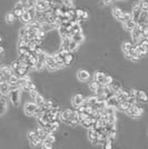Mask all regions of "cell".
<instances>
[{
	"label": "cell",
	"mask_w": 148,
	"mask_h": 149,
	"mask_svg": "<svg viewBox=\"0 0 148 149\" xmlns=\"http://www.w3.org/2000/svg\"><path fill=\"white\" fill-rule=\"evenodd\" d=\"M19 66H20L19 61H18V60H16V61H14V62L11 64V66H10V67H11V69L14 71L16 69H17V68H18V67H19Z\"/></svg>",
	"instance_id": "9f6ffc18"
},
{
	"label": "cell",
	"mask_w": 148,
	"mask_h": 149,
	"mask_svg": "<svg viewBox=\"0 0 148 149\" xmlns=\"http://www.w3.org/2000/svg\"><path fill=\"white\" fill-rule=\"evenodd\" d=\"M36 35H37V37H39V38H42V39H43V38H45V36H46V31H45V30H42V29L40 28V29H38V30H37V34H36Z\"/></svg>",
	"instance_id": "f5cc1de1"
},
{
	"label": "cell",
	"mask_w": 148,
	"mask_h": 149,
	"mask_svg": "<svg viewBox=\"0 0 148 149\" xmlns=\"http://www.w3.org/2000/svg\"><path fill=\"white\" fill-rule=\"evenodd\" d=\"M14 73H16L18 77H23V76H26V75L28 73V69L25 68V67H22V66H19V67L14 70Z\"/></svg>",
	"instance_id": "2e32d148"
},
{
	"label": "cell",
	"mask_w": 148,
	"mask_h": 149,
	"mask_svg": "<svg viewBox=\"0 0 148 149\" xmlns=\"http://www.w3.org/2000/svg\"><path fill=\"white\" fill-rule=\"evenodd\" d=\"M106 102H107V106L114 107V108H116V109L119 106V101H118L117 97H116V93H114L113 96H110L109 98H107Z\"/></svg>",
	"instance_id": "ba28073f"
},
{
	"label": "cell",
	"mask_w": 148,
	"mask_h": 149,
	"mask_svg": "<svg viewBox=\"0 0 148 149\" xmlns=\"http://www.w3.org/2000/svg\"><path fill=\"white\" fill-rule=\"evenodd\" d=\"M30 78H29L28 75H26V76H23V77H19V80H18V85L20 86V87H23V86L26 85L27 82H28Z\"/></svg>",
	"instance_id": "836d02e7"
},
{
	"label": "cell",
	"mask_w": 148,
	"mask_h": 149,
	"mask_svg": "<svg viewBox=\"0 0 148 149\" xmlns=\"http://www.w3.org/2000/svg\"><path fill=\"white\" fill-rule=\"evenodd\" d=\"M99 84L98 81H96V80H92V82L89 84V89L92 90V91H94V92H96V90L98 89V87H99Z\"/></svg>",
	"instance_id": "74e56055"
},
{
	"label": "cell",
	"mask_w": 148,
	"mask_h": 149,
	"mask_svg": "<svg viewBox=\"0 0 148 149\" xmlns=\"http://www.w3.org/2000/svg\"><path fill=\"white\" fill-rule=\"evenodd\" d=\"M41 145H42V147H43L45 149H51V148H52V145H54V144L48 142V141H45V140H43Z\"/></svg>",
	"instance_id": "db71d44e"
},
{
	"label": "cell",
	"mask_w": 148,
	"mask_h": 149,
	"mask_svg": "<svg viewBox=\"0 0 148 149\" xmlns=\"http://www.w3.org/2000/svg\"><path fill=\"white\" fill-rule=\"evenodd\" d=\"M29 95H30V98H31V99L35 100L36 97H37L39 93H38V91H37V89H35V90H30V91H29Z\"/></svg>",
	"instance_id": "11a10c76"
},
{
	"label": "cell",
	"mask_w": 148,
	"mask_h": 149,
	"mask_svg": "<svg viewBox=\"0 0 148 149\" xmlns=\"http://www.w3.org/2000/svg\"><path fill=\"white\" fill-rule=\"evenodd\" d=\"M59 36L61 38H66V37H69V30L63 27V26H59ZM70 38V37H69Z\"/></svg>",
	"instance_id": "484cf974"
},
{
	"label": "cell",
	"mask_w": 148,
	"mask_h": 149,
	"mask_svg": "<svg viewBox=\"0 0 148 149\" xmlns=\"http://www.w3.org/2000/svg\"><path fill=\"white\" fill-rule=\"evenodd\" d=\"M1 41H2V38H1V37H0V43H1Z\"/></svg>",
	"instance_id": "e7e4bbea"
},
{
	"label": "cell",
	"mask_w": 148,
	"mask_h": 149,
	"mask_svg": "<svg viewBox=\"0 0 148 149\" xmlns=\"http://www.w3.org/2000/svg\"><path fill=\"white\" fill-rule=\"evenodd\" d=\"M35 102L37 104V105H38V106H41L42 104L45 102V99H43V97H42L41 95H38V96L36 97Z\"/></svg>",
	"instance_id": "bcb514c9"
},
{
	"label": "cell",
	"mask_w": 148,
	"mask_h": 149,
	"mask_svg": "<svg viewBox=\"0 0 148 149\" xmlns=\"http://www.w3.org/2000/svg\"><path fill=\"white\" fill-rule=\"evenodd\" d=\"M117 1H119V0H117Z\"/></svg>",
	"instance_id": "03108f58"
},
{
	"label": "cell",
	"mask_w": 148,
	"mask_h": 149,
	"mask_svg": "<svg viewBox=\"0 0 148 149\" xmlns=\"http://www.w3.org/2000/svg\"><path fill=\"white\" fill-rule=\"evenodd\" d=\"M70 32L72 34V36L76 35V34H80V32H81V25H79V23H76V22H74V23L71 25Z\"/></svg>",
	"instance_id": "7402d4cb"
},
{
	"label": "cell",
	"mask_w": 148,
	"mask_h": 149,
	"mask_svg": "<svg viewBox=\"0 0 148 149\" xmlns=\"http://www.w3.org/2000/svg\"><path fill=\"white\" fill-rule=\"evenodd\" d=\"M45 67L50 71H55L57 69H59V66L57 65V62L55 61V58L54 56H47L46 60H45Z\"/></svg>",
	"instance_id": "3957f363"
},
{
	"label": "cell",
	"mask_w": 148,
	"mask_h": 149,
	"mask_svg": "<svg viewBox=\"0 0 148 149\" xmlns=\"http://www.w3.org/2000/svg\"><path fill=\"white\" fill-rule=\"evenodd\" d=\"M107 122H108V124H116V114L108 115V117H107Z\"/></svg>",
	"instance_id": "7dc6e473"
},
{
	"label": "cell",
	"mask_w": 148,
	"mask_h": 149,
	"mask_svg": "<svg viewBox=\"0 0 148 149\" xmlns=\"http://www.w3.org/2000/svg\"><path fill=\"white\" fill-rule=\"evenodd\" d=\"M41 144H42V140L39 138V137H37V138H35V139L30 140V145H31V146H34V147L39 146V145H41Z\"/></svg>",
	"instance_id": "7bdbcfd3"
},
{
	"label": "cell",
	"mask_w": 148,
	"mask_h": 149,
	"mask_svg": "<svg viewBox=\"0 0 148 149\" xmlns=\"http://www.w3.org/2000/svg\"><path fill=\"white\" fill-rule=\"evenodd\" d=\"M18 80H19V77L16 75V73H12V75H10L7 79V82L9 85H18Z\"/></svg>",
	"instance_id": "44dd1931"
},
{
	"label": "cell",
	"mask_w": 148,
	"mask_h": 149,
	"mask_svg": "<svg viewBox=\"0 0 148 149\" xmlns=\"http://www.w3.org/2000/svg\"><path fill=\"white\" fill-rule=\"evenodd\" d=\"M85 101V97L81 95V93H77L76 96H74L72 98V105L74 107H78L79 105H81Z\"/></svg>",
	"instance_id": "7c38bea8"
},
{
	"label": "cell",
	"mask_w": 148,
	"mask_h": 149,
	"mask_svg": "<svg viewBox=\"0 0 148 149\" xmlns=\"http://www.w3.org/2000/svg\"><path fill=\"white\" fill-rule=\"evenodd\" d=\"M141 11H142V10L140 9L139 3H135L134 7H133V10H131V18H133L137 23H138V18H139V16H140Z\"/></svg>",
	"instance_id": "5b68a950"
},
{
	"label": "cell",
	"mask_w": 148,
	"mask_h": 149,
	"mask_svg": "<svg viewBox=\"0 0 148 149\" xmlns=\"http://www.w3.org/2000/svg\"><path fill=\"white\" fill-rule=\"evenodd\" d=\"M112 12H113V14L116 17V18H119L120 16L123 14V12H124V11H123L119 7H113V9H112Z\"/></svg>",
	"instance_id": "8d00e7d4"
},
{
	"label": "cell",
	"mask_w": 148,
	"mask_h": 149,
	"mask_svg": "<svg viewBox=\"0 0 148 149\" xmlns=\"http://www.w3.org/2000/svg\"><path fill=\"white\" fill-rule=\"evenodd\" d=\"M8 96H9V98L11 100L12 105L14 106H18L19 102H20V88L10 90V92L8 93Z\"/></svg>",
	"instance_id": "7a4b0ae2"
},
{
	"label": "cell",
	"mask_w": 148,
	"mask_h": 149,
	"mask_svg": "<svg viewBox=\"0 0 148 149\" xmlns=\"http://www.w3.org/2000/svg\"><path fill=\"white\" fill-rule=\"evenodd\" d=\"M109 87H110V89L113 90L114 93H116V92H118L119 90H121V84L118 82V81H114L112 84H109Z\"/></svg>",
	"instance_id": "ac0fdd59"
},
{
	"label": "cell",
	"mask_w": 148,
	"mask_h": 149,
	"mask_svg": "<svg viewBox=\"0 0 148 149\" xmlns=\"http://www.w3.org/2000/svg\"><path fill=\"white\" fill-rule=\"evenodd\" d=\"M48 55L46 54V52H43V51H41L40 54H38L37 55V59H38V61H40V62H43L45 64V60H46V57H47Z\"/></svg>",
	"instance_id": "60d3db41"
},
{
	"label": "cell",
	"mask_w": 148,
	"mask_h": 149,
	"mask_svg": "<svg viewBox=\"0 0 148 149\" xmlns=\"http://www.w3.org/2000/svg\"><path fill=\"white\" fill-rule=\"evenodd\" d=\"M0 92H1L2 96H7L8 93L10 92V85L8 84L7 81L6 82H2L0 85Z\"/></svg>",
	"instance_id": "5bb4252c"
},
{
	"label": "cell",
	"mask_w": 148,
	"mask_h": 149,
	"mask_svg": "<svg viewBox=\"0 0 148 149\" xmlns=\"http://www.w3.org/2000/svg\"><path fill=\"white\" fill-rule=\"evenodd\" d=\"M71 39H72L74 41H76V43H81L85 40V36L83 35V32H80V34H76V35H74Z\"/></svg>",
	"instance_id": "4dcf8cb0"
},
{
	"label": "cell",
	"mask_w": 148,
	"mask_h": 149,
	"mask_svg": "<svg viewBox=\"0 0 148 149\" xmlns=\"http://www.w3.org/2000/svg\"><path fill=\"white\" fill-rule=\"evenodd\" d=\"M136 100H137V102L147 104V102H148V96L146 95V92H145V91L136 90Z\"/></svg>",
	"instance_id": "8992f818"
},
{
	"label": "cell",
	"mask_w": 148,
	"mask_h": 149,
	"mask_svg": "<svg viewBox=\"0 0 148 149\" xmlns=\"http://www.w3.org/2000/svg\"><path fill=\"white\" fill-rule=\"evenodd\" d=\"M126 114L128 115L129 117H131V118H137V117L142 116V114H144V109H142L141 107L138 106L137 102H136V104L131 105V106L127 109Z\"/></svg>",
	"instance_id": "6da1fadb"
},
{
	"label": "cell",
	"mask_w": 148,
	"mask_h": 149,
	"mask_svg": "<svg viewBox=\"0 0 148 149\" xmlns=\"http://www.w3.org/2000/svg\"><path fill=\"white\" fill-rule=\"evenodd\" d=\"M12 12H14V17H16V19H20L22 14L25 12V10L23 9H19V8H14V10H12Z\"/></svg>",
	"instance_id": "e575fe53"
},
{
	"label": "cell",
	"mask_w": 148,
	"mask_h": 149,
	"mask_svg": "<svg viewBox=\"0 0 148 149\" xmlns=\"http://www.w3.org/2000/svg\"><path fill=\"white\" fill-rule=\"evenodd\" d=\"M78 122H79V120H78V113L76 111V110H72L70 118H69L68 120L66 121V124H67L68 126H71V127H75V126L77 125Z\"/></svg>",
	"instance_id": "52a82bcc"
},
{
	"label": "cell",
	"mask_w": 148,
	"mask_h": 149,
	"mask_svg": "<svg viewBox=\"0 0 148 149\" xmlns=\"http://www.w3.org/2000/svg\"><path fill=\"white\" fill-rule=\"evenodd\" d=\"M54 58H55V61L57 62V65L59 66V68L65 67V66H63V56H60V55L57 52L56 55H54Z\"/></svg>",
	"instance_id": "f546056e"
},
{
	"label": "cell",
	"mask_w": 148,
	"mask_h": 149,
	"mask_svg": "<svg viewBox=\"0 0 148 149\" xmlns=\"http://www.w3.org/2000/svg\"><path fill=\"white\" fill-rule=\"evenodd\" d=\"M131 37H133V40L135 41V43H137L139 41V39L141 38V35H140V32L137 30V28L131 30Z\"/></svg>",
	"instance_id": "4316f807"
},
{
	"label": "cell",
	"mask_w": 148,
	"mask_h": 149,
	"mask_svg": "<svg viewBox=\"0 0 148 149\" xmlns=\"http://www.w3.org/2000/svg\"><path fill=\"white\" fill-rule=\"evenodd\" d=\"M130 106H131V105H130L128 101H124V102H120L119 106H118V108H117V109H118L119 111H124V113H126V110Z\"/></svg>",
	"instance_id": "1f68e13d"
},
{
	"label": "cell",
	"mask_w": 148,
	"mask_h": 149,
	"mask_svg": "<svg viewBox=\"0 0 148 149\" xmlns=\"http://www.w3.org/2000/svg\"><path fill=\"white\" fill-rule=\"evenodd\" d=\"M37 137H38V136H37V133H36V130H35V131L32 130V131H29V133H28L29 141H30V140H32V139H35V138H37Z\"/></svg>",
	"instance_id": "816d5d0a"
},
{
	"label": "cell",
	"mask_w": 148,
	"mask_h": 149,
	"mask_svg": "<svg viewBox=\"0 0 148 149\" xmlns=\"http://www.w3.org/2000/svg\"><path fill=\"white\" fill-rule=\"evenodd\" d=\"M104 6H105V3H104V0H100V1H99V7L103 8Z\"/></svg>",
	"instance_id": "6125c7cd"
},
{
	"label": "cell",
	"mask_w": 148,
	"mask_h": 149,
	"mask_svg": "<svg viewBox=\"0 0 148 149\" xmlns=\"http://www.w3.org/2000/svg\"><path fill=\"white\" fill-rule=\"evenodd\" d=\"M0 70H1V72H2L5 76H7V77H9L10 75H12V73L14 72V71L11 69V67H10V66H1Z\"/></svg>",
	"instance_id": "d6986e66"
},
{
	"label": "cell",
	"mask_w": 148,
	"mask_h": 149,
	"mask_svg": "<svg viewBox=\"0 0 148 149\" xmlns=\"http://www.w3.org/2000/svg\"><path fill=\"white\" fill-rule=\"evenodd\" d=\"M6 110H7V98L6 96H2L0 98V116L5 114Z\"/></svg>",
	"instance_id": "4fadbf2b"
},
{
	"label": "cell",
	"mask_w": 148,
	"mask_h": 149,
	"mask_svg": "<svg viewBox=\"0 0 148 149\" xmlns=\"http://www.w3.org/2000/svg\"><path fill=\"white\" fill-rule=\"evenodd\" d=\"M89 77H90V73L87 70H79L78 72V79L80 81H86L89 79Z\"/></svg>",
	"instance_id": "9a60e30c"
},
{
	"label": "cell",
	"mask_w": 148,
	"mask_h": 149,
	"mask_svg": "<svg viewBox=\"0 0 148 149\" xmlns=\"http://www.w3.org/2000/svg\"><path fill=\"white\" fill-rule=\"evenodd\" d=\"M148 21V11H141L138 18V23H146Z\"/></svg>",
	"instance_id": "83f0119b"
},
{
	"label": "cell",
	"mask_w": 148,
	"mask_h": 149,
	"mask_svg": "<svg viewBox=\"0 0 148 149\" xmlns=\"http://www.w3.org/2000/svg\"><path fill=\"white\" fill-rule=\"evenodd\" d=\"M74 59H75L74 55L71 52H68L67 56L63 58V66H70L72 64V61H74Z\"/></svg>",
	"instance_id": "ffe728a7"
},
{
	"label": "cell",
	"mask_w": 148,
	"mask_h": 149,
	"mask_svg": "<svg viewBox=\"0 0 148 149\" xmlns=\"http://www.w3.org/2000/svg\"><path fill=\"white\" fill-rule=\"evenodd\" d=\"M124 23V28L128 30V31H131V30H134L136 28V26H137V22L135 21L134 19L131 18V19H128L126 20L125 22H123Z\"/></svg>",
	"instance_id": "8fae6325"
},
{
	"label": "cell",
	"mask_w": 148,
	"mask_h": 149,
	"mask_svg": "<svg viewBox=\"0 0 148 149\" xmlns=\"http://www.w3.org/2000/svg\"><path fill=\"white\" fill-rule=\"evenodd\" d=\"M20 20L22 23H26V25H27V23H29V22L32 20V18L30 17V14H29L27 11H25V12L22 14V16H21Z\"/></svg>",
	"instance_id": "f1b7e54d"
},
{
	"label": "cell",
	"mask_w": 148,
	"mask_h": 149,
	"mask_svg": "<svg viewBox=\"0 0 148 149\" xmlns=\"http://www.w3.org/2000/svg\"><path fill=\"white\" fill-rule=\"evenodd\" d=\"M142 56H140L139 54H137V52H135L134 55H133V58H131V60H134V61H138L139 59H141Z\"/></svg>",
	"instance_id": "6f0895ef"
},
{
	"label": "cell",
	"mask_w": 148,
	"mask_h": 149,
	"mask_svg": "<svg viewBox=\"0 0 148 149\" xmlns=\"http://www.w3.org/2000/svg\"><path fill=\"white\" fill-rule=\"evenodd\" d=\"M88 18H89V14H88V12H87L86 10H84V12H83V16H81V20L86 21Z\"/></svg>",
	"instance_id": "94428289"
},
{
	"label": "cell",
	"mask_w": 148,
	"mask_h": 149,
	"mask_svg": "<svg viewBox=\"0 0 148 149\" xmlns=\"http://www.w3.org/2000/svg\"><path fill=\"white\" fill-rule=\"evenodd\" d=\"M112 82H113V77H110V76H106L104 85H109V84H112Z\"/></svg>",
	"instance_id": "680465c9"
},
{
	"label": "cell",
	"mask_w": 148,
	"mask_h": 149,
	"mask_svg": "<svg viewBox=\"0 0 148 149\" xmlns=\"http://www.w3.org/2000/svg\"><path fill=\"white\" fill-rule=\"evenodd\" d=\"M105 78H106V75L104 72H101V71H98L96 75H95V80L96 81H98L99 84H103L104 85V82H105Z\"/></svg>",
	"instance_id": "d4e9b609"
},
{
	"label": "cell",
	"mask_w": 148,
	"mask_h": 149,
	"mask_svg": "<svg viewBox=\"0 0 148 149\" xmlns=\"http://www.w3.org/2000/svg\"><path fill=\"white\" fill-rule=\"evenodd\" d=\"M123 50H124V52H127V51H130V50L134 48V45L131 43H129V41H126V43H123Z\"/></svg>",
	"instance_id": "d590c367"
},
{
	"label": "cell",
	"mask_w": 148,
	"mask_h": 149,
	"mask_svg": "<svg viewBox=\"0 0 148 149\" xmlns=\"http://www.w3.org/2000/svg\"><path fill=\"white\" fill-rule=\"evenodd\" d=\"M71 113H72V110H71V109H68V108H67V109H63V110H61V111H60V115H59L60 120L63 121V122L66 124V121L70 118Z\"/></svg>",
	"instance_id": "9c48e42d"
},
{
	"label": "cell",
	"mask_w": 148,
	"mask_h": 149,
	"mask_svg": "<svg viewBox=\"0 0 148 149\" xmlns=\"http://www.w3.org/2000/svg\"><path fill=\"white\" fill-rule=\"evenodd\" d=\"M18 54H19V56H25V55H28V54H29L28 47H18Z\"/></svg>",
	"instance_id": "ab89813d"
},
{
	"label": "cell",
	"mask_w": 148,
	"mask_h": 149,
	"mask_svg": "<svg viewBox=\"0 0 148 149\" xmlns=\"http://www.w3.org/2000/svg\"><path fill=\"white\" fill-rule=\"evenodd\" d=\"M116 97H117V99L119 101V104L120 102H124V101H127V99H128L129 92L125 91V90H119L118 92H116Z\"/></svg>",
	"instance_id": "30bf717a"
},
{
	"label": "cell",
	"mask_w": 148,
	"mask_h": 149,
	"mask_svg": "<svg viewBox=\"0 0 148 149\" xmlns=\"http://www.w3.org/2000/svg\"><path fill=\"white\" fill-rule=\"evenodd\" d=\"M3 52H5V49H3V47H1V46H0V56H1Z\"/></svg>",
	"instance_id": "be15d7a7"
},
{
	"label": "cell",
	"mask_w": 148,
	"mask_h": 149,
	"mask_svg": "<svg viewBox=\"0 0 148 149\" xmlns=\"http://www.w3.org/2000/svg\"><path fill=\"white\" fill-rule=\"evenodd\" d=\"M78 46H79V43H76V41H74V40L71 39L70 43H69V51L72 52V51H75V50H77Z\"/></svg>",
	"instance_id": "b9f144b4"
},
{
	"label": "cell",
	"mask_w": 148,
	"mask_h": 149,
	"mask_svg": "<svg viewBox=\"0 0 148 149\" xmlns=\"http://www.w3.org/2000/svg\"><path fill=\"white\" fill-rule=\"evenodd\" d=\"M86 101L89 104V105H92V106H95L96 104H97V97L96 96H94V97H89V98H87Z\"/></svg>",
	"instance_id": "f6af8a7d"
},
{
	"label": "cell",
	"mask_w": 148,
	"mask_h": 149,
	"mask_svg": "<svg viewBox=\"0 0 148 149\" xmlns=\"http://www.w3.org/2000/svg\"><path fill=\"white\" fill-rule=\"evenodd\" d=\"M83 12H84V10H83V9H76V17H77V18H80V19H81V16H83Z\"/></svg>",
	"instance_id": "91938a15"
},
{
	"label": "cell",
	"mask_w": 148,
	"mask_h": 149,
	"mask_svg": "<svg viewBox=\"0 0 148 149\" xmlns=\"http://www.w3.org/2000/svg\"><path fill=\"white\" fill-rule=\"evenodd\" d=\"M43 68H45V64H43V62H40V61H37V64L35 65L36 70L40 71V70H42Z\"/></svg>",
	"instance_id": "f907efd6"
},
{
	"label": "cell",
	"mask_w": 148,
	"mask_h": 149,
	"mask_svg": "<svg viewBox=\"0 0 148 149\" xmlns=\"http://www.w3.org/2000/svg\"><path fill=\"white\" fill-rule=\"evenodd\" d=\"M38 105L36 102H27L25 105V113L28 116H34L36 113V110L38 109Z\"/></svg>",
	"instance_id": "277c9868"
},
{
	"label": "cell",
	"mask_w": 148,
	"mask_h": 149,
	"mask_svg": "<svg viewBox=\"0 0 148 149\" xmlns=\"http://www.w3.org/2000/svg\"><path fill=\"white\" fill-rule=\"evenodd\" d=\"M21 88H22L25 91H28V92L30 91V90H35V89H37V87H36L35 84L31 81V79H30V80H29L28 82L23 86V87H21Z\"/></svg>",
	"instance_id": "cb8c5ba5"
},
{
	"label": "cell",
	"mask_w": 148,
	"mask_h": 149,
	"mask_svg": "<svg viewBox=\"0 0 148 149\" xmlns=\"http://www.w3.org/2000/svg\"><path fill=\"white\" fill-rule=\"evenodd\" d=\"M6 20H7L8 23H12V22H14L16 17H14V14L12 11H11V12H8V14H6Z\"/></svg>",
	"instance_id": "f35d334b"
},
{
	"label": "cell",
	"mask_w": 148,
	"mask_h": 149,
	"mask_svg": "<svg viewBox=\"0 0 148 149\" xmlns=\"http://www.w3.org/2000/svg\"><path fill=\"white\" fill-rule=\"evenodd\" d=\"M45 141H48V142H51V144H55V141H56V138H55L54 134H48V135H47V137L45 138Z\"/></svg>",
	"instance_id": "ee69618b"
},
{
	"label": "cell",
	"mask_w": 148,
	"mask_h": 149,
	"mask_svg": "<svg viewBox=\"0 0 148 149\" xmlns=\"http://www.w3.org/2000/svg\"><path fill=\"white\" fill-rule=\"evenodd\" d=\"M88 138H89L90 141L95 140L97 138V131H96V129L92 127V126L88 128Z\"/></svg>",
	"instance_id": "603a6c76"
},
{
	"label": "cell",
	"mask_w": 148,
	"mask_h": 149,
	"mask_svg": "<svg viewBox=\"0 0 148 149\" xmlns=\"http://www.w3.org/2000/svg\"><path fill=\"white\" fill-rule=\"evenodd\" d=\"M28 35V30L26 27H23V28L20 29V31H19V37L20 38H23V37H26V36Z\"/></svg>",
	"instance_id": "681fc988"
},
{
	"label": "cell",
	"mask_w": 148,
	"mask_h": 149,
	"mask_svg": "<svg viewBox=\"0 0 148 149\" xmlns=\"http://www.w3.org/2000/svg\"><path fill=\"white\" fill-rule=\"evenodd\" d=\"M36 133H37V136H38V137L41 139L42 141L45 140V138H46V137H47V135H48V134L46 133V130H45V129H43L41 126H40V127H38L37 129H36Z\"/></svg>",
	"instance_id": "e0dca14e"
},
{
	"label": "cell",
	"mask_w": 148,
	"mask_h": 149,
	"mask_svg": "<svg viewBox=\"0 0 148 149\" xmlns=\"http://www.w3.org/2000/svg\"><path fill=\"white\" fill-rule=\"evenodd\" d=\"M117 19L121 22H125L126 20H128V19H131V12H126V11H124L123 14L120 16L119 18H117Z\"/></svg>",
	"instance_id": "d6a6232c"
},
{
	"label": "cell",
	"mask_w": 148,
	"mask_h": 149,
	"mask_svg": "<svg viewBox=\"0 0 148 149\" xmlns=\"http://www.w3.org/2000/svg\"><path fill=\"white\" fill-rule=\"evenodd\" d=\"M139 6H140V9L142 11H148V2L141 0L140 2H139Z\"/></svg>",
	"instance_id": "c3c4849f"
}]
</instances>
